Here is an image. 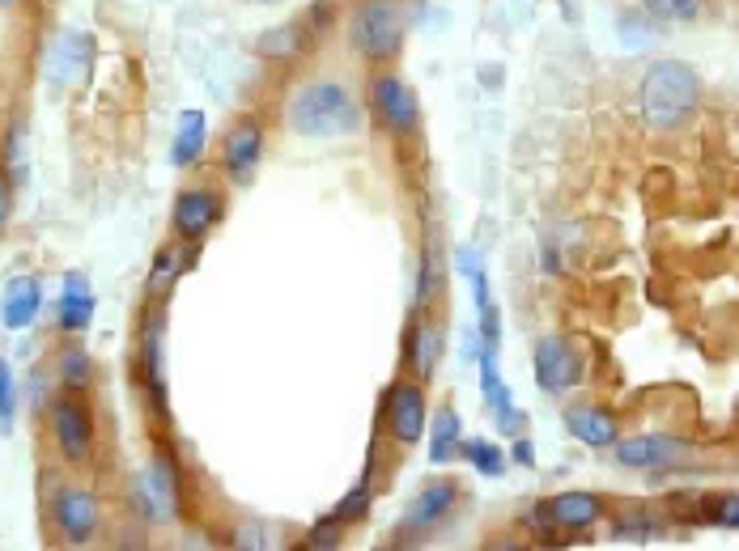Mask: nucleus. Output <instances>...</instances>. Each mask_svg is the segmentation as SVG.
<instances>
[{
  "label": "nucleus",
  "instance_id": "473e14b6",
  "mask_svg": "<svg viewBox=\"0 0 739 551\" xmlns=\"http://www.w3.org/2000/svg\"><path fill=\"white\" fill-rule=\"evenodd\" d=\"M532 441H528V437H519V441H514V463H523V466H532Z\"/></svg>",
  "mask_w": 739,
  "mask_h": 551
},
{
  "label": "nucleus",
  "instance_id": "c85d7f7f",
  "mask_svg": "<svg viewBox=\"0 0 739 551\" xmlns=\"http://www.w3.org/2000/svg\"><path fill=\"white\" fill-rule=\"evenodd\" d=\"M345 530H349V526L336 522V518L327 514V518H319V522L311 526V535H306V548H311V551H336L340 543H345Z\"/></svg>",
  "mask_w": 739,
  "mask_h": 551
},
{
  "label": "nucleus",
  "instance_id": "f03ea898",
  "mask_svg": "<svg viewBox=\"0 0 739 551\" xmlns=\"http://www.w3.org/2000/svg\"><path fill=\"white\" fill-rule=\"evenodd\" d=\"M290 128L297 136H354L361 132V107L340 81H306L290 98Z\"/></svg>",
  "mask_w": 739,
  "mask_h": 551
},
{
  "label": "nucleus",
  "instance_id": "4468645a",
  "mask_svg": "<svg viewBox=\"0 0 739 551\" xmlns=\"http://www.w3.org/2000/svg\"><path fill=\"white\" fill-rule=\"evenodd\" d=\"M459 505V484L455 480H430L421 493L413 496V505H409V518H404V530L409 535H425V530H438V522L450 518V509Z\"/></svg>",
  "mask_w": 739,
  "mask_h": 551
},
{
  "label": "nucleus",
  "instance_id": "f3484780",
  "mask_svg": "<svg viewBox=\"0 0 739 551\" xmlns=\"http://www.w3.org/2000/svg\"><path fill=\"white\" fill-rule=\"evenodd\" d=\"M39 306H43L39 280L34 276H13L4 285V293H0V322L13 327V331H22V327H30V322L39 319Z\"/></svg>",
  "mask_w": 739,
  "mask_h": 551
},
{
  "label": "nucleus",
  "instance_id": "aec40b11",
  "mask_svg": "<svg viewBox=\"0 0 739 551\" xmlns=\"http://www.w3.org/2000/svg\"><path fill=\"white\" fill-rule=\"evenodd\" d=\"M89 319H94V289L81 272H68L64 276V289H59V331H86Z\"/></svg>",
  "mask_w": 739,
  "mask_h": 551
},
{
  "label": "nucleus",
  "instance_id": "7ed1b4c3",
  "mask_svg": "<svg viewBox=\"0 0 739 551\" xmlns=\"http://www.w3.org/2000/svg\"><path fill=\"white\" fill-rule=\"evenodd\" d=\"M409 13L404 0H357L345 18V38L366 64H391L404 47Z\"/></svg>",
  "mask_w": 739,
  "mask_h": 551
},
{
  "label": "nucleus",
  "instance_id": "72a5a7b5",
  "mask_svg": "<svg viewBox=\"0 0 739 551\" xmlns=\"http://www.w3.org/2000/svg\"><path fill=\"white\" fill-rule=\"evenodd\" d=\"M0 4H9V0H0Z\"/></svg>",
  "mask_w": 739,
  "mask_h": 551
},
{
  "label": "nucleus",
  "instance_id": "412c9836",
  "mask_svg": "<svg viewBox=\"0 0 739 551\" xmlns=\"http://www.w3.org/2000/svg\"><path fill=\"white\" fill-rule=\"evenodd\" d=\"M205 141H208L205 111H183V115H178V128H175V145H171V162H175L178 170L196 166L200 153H205Z\"/></svg>",
  "mask_w": 739,
  "mask_h": 551
},
{
  "label": "nucleus",
  "instance_id": "f8f14e48",
  "mask_svg": "<svg viewBox=\"0 0 739 551\" xmlns=\"http://www.w3.org/2000/svg\"><path fill=\"white\" fill-rule=\"evenodd\" d=\"M438 361H443V327L430 319L425 310H413L409 331H404V365H409V377L430 382V377L438 374Z\"/></svg>",
  "mask_w": 739,
  "mask_h": 551
},
{
  "label": "nucleus",
  "instance_id": "39448f33",
  "mask_svg": "<svg viewBox=\"0 0 739 551\" xmlns=\"http://www.w3.org/2000/svg\"><path fill=\"white\" fill-rule=\"evenodd\" d=\"M370 111L383 123L391 136H416L421 128V102L416 89L400 73H379L370 81Z\"/></svg>",
  "mask_w": 739,
  "mask_h": 551
},
{
  "label": "nucleus",
  "instance_id": "2f4dec72",
  "mask_svg": "<svg viewBox=\"0 0 739 551\" xmlns=\"http://www.w3.org/2000/svg\"><path fill=\"white\" fill-rule=\"evenodd\" d=\"M9 212H13V183H9V175L0 170V225L9 221Z\"/></svg>",
  "mask_w": 739,
  "mask_h": 551
},
{
  "label": "nucleus",
  "instance_id": "0eeeda50",
  "mask_svg": "<svg viewBox=\"0 0 739 551\" xmlns=\"http://www.w3.org/2000/svg\"><path fill=\"white\" fill-rule=\"evenodd\" d=\"M47 68V81L59 89H73L81 86L89 77V64H94V38H89L86 30L68 26L59 30L56 38H52V47H47V59H43Z\"/></svg>",
  "mask_w": 739,
  "mask_h": 551
},
{
  "label": "nucleus",
  "instance_id": "393cba45",
  "mask_svg": "<svg viewBox=\"0 0 739 551\" xmlns=\"http://www.w3.org/2000/svg\"><path fill=\"white\" fill-rule=\"evenodd\" d=\"M370 505H374V488H370V484H357V488H349V493L336 500L332 518L345 526H361L370 518Z\"/></svg>",
  "mask_w": 739,
  "mask_h": 551
},
{
  "label": "nucleus",
  "instance_id": "5701e85b",
  "mask_svg": "<svg viewBox=\"0 0 739 551\" xmlns=\"http://www.w3.org/2000/svg\"><path fill=\"white\" fill-rule=\"evenodd\" d=\"M187 263H192V251L162 246V251L153 255V267H149V280H145L149 297H162V293H171V285H175L178 276L187 272Z\"/></svg>",
  "mask_w": 739,
  "mask_h": 551
},
{
  "label": "nucleus",
  "instance_id": "4be33fe9",
  "mask_svg": "<svg viewBox=\"0 0 739 551\" xmlns=\"http://www.w3.org/2000/svg\"><path fill=\"white\" fill-rule=\"evenodd\" d=\"M464 454V420L455 407H438V420H434V437H430V463L446 466Z\"/></svg>",
  "mask_w": 739,
  "mask_h": 551
},
{
  "label": "nucleus",
  "instance_id": "a878e982",
  "mask_svg": "<svg viewBox=\"0 0 739 551\" xmlns=\"http://www.w3.org/2000/svg\"><path fill=\"white\" fill-rule=\"evenodd\" d=\"M464 459H468L472 471H480V475H502L506 471V450L493 445V441H480V437L464 441Z\"/></svg>",
  "mask_w": 739,
  "mask_h": 551
},
{
  "label": "nucleus",
  "instance_id": "a211bd4d",
  "mask_svg": "<svg viewBox=\"0 0 739 551\" xmlns=\"http://www.w3.org/2000/svg\"><path fill=\"white\" fill-rule=\"evenodd\" d=\"M145 500H149V514L153 518H175L178 514V475H175V463L166 459V454H157L145 471Z\"/></svg>",
  "mask_w": 739,
  "mask_h": 551
},
{
  "label": "nucleus",
  "instance_id": "2eb2a0df",
  "mask_svg": "<svg viewBox=\"0 0 739 551\" xmlns=\"http://www.w3.org/2000/svg\"><path fill=\"white\" fill-rule=\"evenodd\" d=\"M162 335H166V315L149 310L141 322V377L149 386V399L162 411L166 407V361H162Z\"/></svg>",
  "mask_w": 739,
  "mask_h": 551
},
{
  "label": "nucleus",
  "instance_id": "c756f323",
  "mask_svg": "<svg viewBox=\"0 0 739 551\" xmlns=\"http://www.w3.org/2000/svg\"><path fill=\"white\" fill-rule=\"evenodd\" d=\"M612 535H617L621 543H646V539L659 535V526H654L651 518H642V514H629V518H621V522L612 526Z\"/></svg>",
  "mask_w": 739,
  "mask_h": 551
},
{
  "label": "nucleus",
  "instance_id": "20e7f679",
  "mask_svg": "<svg viewBox=\"0 0 739 551\" xmlns=\"http://www.w3.org/2000/svg\"><path fill=\"white\" fill-rule=\"evenodd\" d=\"M430 399H425V382L416 377H400L383 399V433L395 445H416L425 437V420H430Z\"/></svg>",
  "mask_w": 739,
  "mask_h": 551
},
{
  "label": "nucleus",
  "instance_id": "bb28decb",
  "mask_svg": "<svg viewBox=\"0 0 739 551\" xmlns=\"http://www.w3.org/2000/svg\"><path fill=\"white\" fill-rule=\"evenodd\" d=\"M306 47V34H302V22L297 26H281V30H272V34H264L260 38V52L272 59H290L297 56Z\"/></svg>",
  "mask_w": 739,
  "mask_h": 551
},
{
  "label": "nucleus",
  "instance_id": "423d86ee",
  "mask_svg": "<svg viewBox=\"0 0 739 551\" xmlns=\"http://www.w3.org/2000/svg\"><path fill=\"white\" fill-rule=\"evenodd\" d=\"M47 433H52V445L59 450L64 463H86L94 454V416L81 399L73 395H59L52 411H47Z\"/></svg>",
  "mask_w": 739,
  "mask_h": 551
},
{
  "label": "nucleus",
  "instance_id": "f257e3e1",
  "mask_svg": "<svg viewBox=\"0 0 739 551\" xmlns=\"http://www.w3.org/2000/svg\"><path fill=\"white\" fill-rule=\"evenodd\" d=\"M638 107H642L646 128L672 132L702 107V81L681 59H659L646 68V77L638 86Z\"/></svg>",
  "mask_w": 739,
  "mask_h": 551
},
{
  "label": "nucleus",
  "instance_id": "6e6552de",
  "mask_svg": "<svg viewBox=\"0 0 739 551\" xmlns=\"http://www.w3.org/2000/svg\"><path fill=\"white\" fill-rule=\"evenodd\" d=\"M535 386L548 395H565L569 386L583 382V356L565 335H544L535 344Z\"/></svg>",
  "mask_w": 739,
  "mask_h": 551
},
{
  "label": "nucleus",
  "instance_id": "1a4fd4ad",
  "mask_svg": "<svg viewBox=\"0 0 739 551\" xmlns=\"http://www.w3.org/2000/svg\"><path fill=\"white\" fill-rule=\"evenodd\" d=\"M52 522H56V530L64 535V543L81 548V543H89V539L98 535L102 505H98V496L86 493V488H64V493H56V500H52Z\"/></svg>",
  "mask_w": 739,
  "mask_h": 551
},
{
  "label": "nucleus",
  "instance_id": "b1692460",
  "mask_svg": "<svg viewBox=\"0 0 739 551\" xmlns=\"http://www.w3.org/2000/svg\"><path fill=\"white\" fill-rule=\"evenodd\" d=\"M56 374H59V386H64V390H86L89 382H94V356L73 344V349L59 352Z\"/></svg>",
  "mask_w": 739,
  "mask_h": 551
},
{
  "label": "nucleus",
  "instance_id": "9d476101",
  "mask_svg": "<svg viewBox=\"0 0 739 551\" xmlns=\"http://www.w3.org/2000/svg\"><path fill=\"white\" fill-rule=\"evenodd\" d=\"M217 221H221V196H217L213 187H187V191H178L175 212H171V225H175L178 242L196 246Z\"/></svg>",
  "mask_w": 739,
  "mask_h": 551
},
{
  "label": "nucleus",
  "instance_id": "9b49d317",
  "mask_svg": "<svg viewBox=\"0 0 739 551\" xmlns=\"http://www.w3.org/2000/svg\"><path fill=\"white\" fill-rule=\"evenodd\" d=\"M260 157H264V123L260 119H238L235 128L226 132V145H221V166L235 183H251L256 170H260Z\"/></svg>",
  "mask_w": 739,
  "mask_h": 551
},
{
  "label": "nucleus",
  "instance_id": "ddd939ff",
  "mask_svg": "<svg viewBox=\"0 0 739 551\" xmlns=\"http://www.w3.org/2000/svg\"><path fill=\"white\" fill-rule=\"evenodd\" d=\"M684 459V441L676 437H617V463L624 471H663V466L681 463Z\"/></svg>",
  "mask_w": 739,
  "mask_h": 551
},
{
  "label": "nucleus",
  "instance_id": "cd10ccee",
  "mask_svg": "<svg viewBox=\"0 0 739 551\" xmlns=\"http://www.w3.org/2000/svg\"><path fill=\"white\" fill-rule=\"evenodd\" d=\"M642 4L659 22H693L702 13V0H642Z\"/></svg>",
  "mask_w": 739,
  "mask_h": 551
},
{
  "label": "nucleus",
  "instance_id": "7c9ffc66",
  "mask_svg": "<svg viewBox=\"0 0 739 551\" xmlns=\"http://www.w3.org/2000/svg\"><path fill=\"white\" fill-rule=\"evenodd\" d=\"M13 399H18V395H13V374H9V365L0 361V433L13 425Z\"/></svg>",
  "mask_w": 739,
  "mask_h": 551
},
{
  "label": "nucleus",
  "instance_id": "dca6fc26",
  "mask_svg": "<svg viewBox=\"0 0 739 551\" xmlns=\"http://www.w3.org/2000/svg\"><path fill=\"white\" fill-rule=\"evenodd\" d=\"M604 518V500L595 493H562L553 500H544V509H535L532 522L562 526V530H587Z\"/></svg>",
  "mask_w": 739,
  "mask_h": 551
},
{
  "label": "nucleus",
  "instance_id": "6ab92c4d",
  "mask_svg": "<svg viewBox=\"0 0 739 551\" xmlns=\"http://www.w3.org/2000/svg\"><path fill=\"white\" fill-rule=\"evenodd\" d=\"M565 429L578 437L583 445H595V450H604V445H617V416H608L604 407H565Z\"/></svg>",
  "mask_w": 739,
  "mask_h": 551
}]
</instances>
